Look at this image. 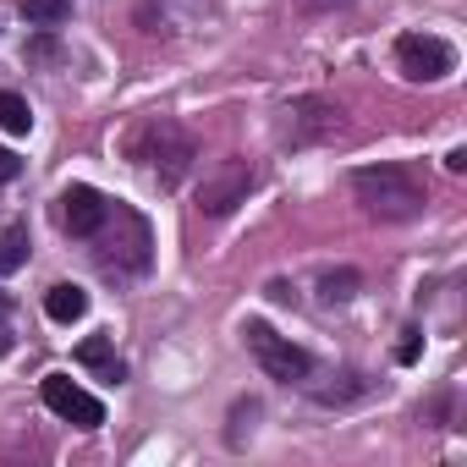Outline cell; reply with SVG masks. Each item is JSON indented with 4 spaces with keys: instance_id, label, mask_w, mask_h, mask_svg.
<instances>
[{
    "instance_id": "1",
    "label": "cell",
    "mask_w": 467,
    "mask_h": 467,
    "mask_svg": "<svg viewBox=\"0 0 467 467\" xmlns=\"http://www.w3.org/2000/svg\"><path fill=\"white\" fill-rule=\"evenodd\" d=\"M352 192L379 220H412L423 209V182L407 165H363V171H352Z\"/></svg>"
},
{
    "instance_id": "2",
    "label": "cell",
    "mask_w": 467,
    "mask_h": 467,
    "mask_svg": "<svg viewBox=\"0 0 467 467\" xmlns=\"http://www.w3.org/2000/svg\"><path fill=\"white\" fill-rule=\"evenodd\" d=\"M243 336H248V352L259 358V368H265L270 379H286V385H292V379H308V368H314V363H308V352H303V347H292L286 336H275L265 319H248V330H243Z\"/></svg>"
},
{
    "instance_id": "3",
    "label": "cell",
    "mask_w": 467,
    "mask_h": 467,
    "mask_svg": "<svg viewBox=\"0 0 467 467\" xmlns=\"http://www.w3.org/2000/svg\"><path fill=\"white\" fill-rule=\"evenodd\" d=\"M396 67L412 83H440L445 72H456V50L434 34H401L396 39Z\"/></svg>"
},
{
    "instance_id": "4",
    "label": "cell",
    "mask_w": 467,
    "mask_h": 467,
    "mask_svg": "<svg viewBox=\"0 0 467 467\" xmlns=\"http://www.w3.org/2000/svg\"><path fill=\"white\" fill-rule=\"evenodd\" d=\"M138 138L154 143V149H132V160H149V165L160 171V182L176 187L182 171H187V160H192V138H187L182 127H171V121H154V127H143Z\"/></svg>"
},
{
    "instance_id": "5",
    "label": "cell",
    "mask_w": 467,
    "mask_h": 467,
    "mask_svg": "<svg viewBox=\"0 0 467 467\" xmlns=\"http://www.w3.org/2000/svg\"><path fill=\"white\" fill-rule=\"evenodd\" d=\"M248 187H254V165L248 160H220L214 171H203L198 209L203 214H231L237 203H248Z\"/></svg>"
},
{
    "instance_id": "6",
    "label": "cell",
    "mask_w": 467,
    "mask_h": 467,
    "mask_svg": "<svg viewBox=\"0 0 467 467\" xmlns=\"http://www.w3.org/2000/svg\"><path fill=\"white\" fill-rule=\"evenodd\" d=\"M39 396H45V407H50L56 418H67V423H78V429H99V423H105V401L88 396V390H83L78 379H67V374H45Z\"/></svg>"
},
{
    "instance_id": "7",
    "label": "cell",
    "mask_w": 467,
    "mask_h": 467,
    "mask_svg": "<svg viewBox=\"0 0 467 467\" xmlns=\"http://www.w3.org/2000/svg\"><path fill=\"white\" fill-rule=\"evenodd\" d=\"M105 209H110V203H105L94 187H83V182L61 192V225L72 231V237H99V225H105Z\"/></svg>"
},
{
    "instance_id": "8",
    "label": "cell",
    "mask_w": 467,
    "mask_h": 467,
    "mask_svg": "<svg viewBox=\"0 0 467 467\" xmlns=\"http://www.w3.org/2000/svg\"><path fill=\"white\" fill-rule=\"evenodd\" d=\"M292 121H297V138H303V143H308V138H336V132H341V110L325 105V99H303V105L292 110Z\"/></svg>"
},
{
    "instance_id": "9",
    "label": "cell",
    "mask_w": 467,
    "mask_h": 467,
    "mask_svg": "<svg viewBox=\"0 0 467 467\" xmlns=\"http://www.w3.org/2000/svg\"><path fill=\"white\" fill-rule=\"evenodd\" d=\"M45 314H50L56 325H72V319H83V314H88V292H83V286H72V281H61V286H50V292H45Z\"/></svg>"
},
{
    "instance_id": "10",
    "label": "cell",
    "mask_w": 467,
    "mask_h": 467,
    "mask_svg": "<svg viewBox=\"0 0 467 467\" xmlns=\"http://www.w3.org/2000/svg\"><path fill=\"white\" fill-rule=\"evenodd\" d=\"M78 363H83V368H99L105 379H121V358H116V341H110V336H88V341L78 347Z\"/></svg>"
},
{
    "instance_id": "11",
    "label": "cell",
    "mask_w": 467,
    "mask_h": 467,
    "mask_svg": "<svg viewBox=\"0 0 467 467\" xmlns=\"http://www.w3.org/2000/svg\"><path fill=\"white\" fill-rule=\"evenodd\" d=\"M17 12L34 23V28H61L72 17V0H17Z\"/></svg>"
},
{
    "instance_id": "12",
    "label": "cell",
    "mask_w": 467,
    "mask_h": 467,
    "mask_svg": "<svg viewBox=\"0 0 467 467\" xmlns=\"http://www.w3.org/2000/svg\"><path fill=\"white\" fill-rule=\"evenodd\" d=\"M23 265H28V231L23 225H6V231H0V275H12Z\"/></svg>"
},
{
    "instance_id": "13",
    "label": "cell",
    "mask_w": 467,
    "mask_h": 467,
    "mask_svg": "<svg viewBox=\"0 0 467 467\" xmlns=\"http://www.w3.org/2000/svg\"><path fill=\"white\" fill-rule=\"evenodd\" d=\"M358 286H363L358 270H325V275H319V297H325V303H347Z\"/></svg>"
},
{
    "instance_id": "14",
    "label": "cell",
    "mask_w": 467,
    "mask_h": 467,
    "mask_svg": "<svg viewBox=\"0 0 467 467\" xmlns=\"http://www.w3.org/2000/svg\"><path fill=\"white\" fill-rule=\"evenodd\" d=\"M0 127H6L12 138H23V132L34 127V110H28L23 94H0Z\"/></svg>"
},
{
    "instance_id": "15",
    "label": "cell",
    "mask_w": 467,
    "mask_h": 467,
    "mask_svg": "<svg viewBox=\"0 0 467 467\" xmlns=\"http://www.w3.org/2000/svg\"><path fill=\"white\" fill-rule=\"evenodd\" d=\"M396 358H401V363H418V358H423V330H407L401 347H396Z\"/></svg>"
},
{
    "instance_id": "16",
    "label": "cell",
    "mask_w": 467,
    "mask_h": 467,
    "mask_svg": "<svg viewBox=\"0 0 467 467\" xmlns=\"http://www.w3.org/2000/svg\"><path fill=\"white\" fill-rule=\"evenodd\" d=\"M17 171H23V160L12 149H0V182H17Z\"/></svg>"
},
{
    "instance_id": "17",
    "label": "cell",
    "mask_w": 467,
    "mask_h": 467,
    "mask_svg": "<svg viewBox=\"0 0 467 467\" xmlns=\"http://www.w3.org/2000/svg\"><path fill=\"white\" fill-rule=\"evenodd\" d=\"M445 171L462 176V171H467V149H451V154H445Z\"/></svg>"
},
{
    "instance_id": "18",
    "label": "cell",
    "mask_w": 467,
    "mask_h": 467,
    "mask_svg": "<svg viewBox=\"0 0 467 467\" xmlns=\"http://www.w3.org/2000/svg\"><path fill=\"white\" fill-rule=\"evenodd\" d=\"M6 352H12V330H6V325H0V358H6Z\"/></svg>"
}]
</instances>
